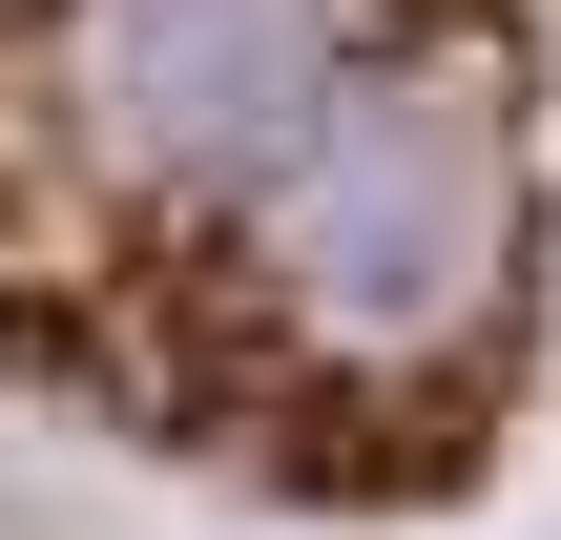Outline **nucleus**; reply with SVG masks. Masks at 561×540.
I'll use <instances>...</instances> for the list:
<instances>
[{"label":"nucleus","mask_w":561,"mask_h":540,"mask_svg":"<svg viewBox=\"0 0 561 540\" xmlns=\"http://www.w3.org/2000/svg\"><path fill=\"white\" fill-rule=\"evenodd\" d=\"M520 312H541V104L500 0L396 21L250 208L104 271V333H146L208 416H250L312 479H458L520 375Z\"/></svg>","instance_id":"nucleus-1"},{"label":"nucleus","mask_w":561,"mask_h":540,"mask_svg":"<svg viewBox=\"0 0 561 540\" xmlns=\"http://www.w3.org/2000/svg\"><path fill=\"white\" fill-rule=\"evenodd\" d=\"M396 21H437V0H21V42H42V208H83V312H104V271L250 208Z\"/></svg>","instance_id":"nucleus-2"}]
</instances>
